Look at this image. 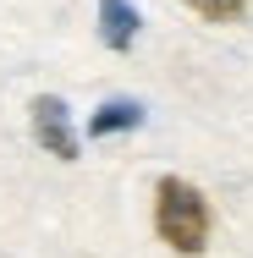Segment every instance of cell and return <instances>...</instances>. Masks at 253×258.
<instances>
[{
    "mask_svg": "<svg viewBox=\"0 0 253 258\" xmlns=\"http://www.w3.org/2000/svg\"><path fill=\"white\" fill-rule=\"evenodd\" d=\"M154 231H160V242L171 253H182V258H198L209 247V204H204V192L193 181L165 176L154 187Z\"/></svg>",
    "mask_w": 253,
    "mask_h": 258,
    "instance_id": "obj_1",
    "label": "cell"
},
{
    "mask_svg": "<svg viewBox=\"0 0 253 258\" xmlns=\"http://www.w3.org/2000/svg\"><path fill=\"white\" fill-rule=\"evenodd\" d=\"M28 115H33V138H39V149L55 159H77V132H72V121H66V104L55 99V94H39V99L28 104Z\"/></svg>",
    "mask_w": 253,
    "mask_h": 258,
    "instance_id": "obj_2",
    "label": "cell"
},
{
    "mask_svg": "<svg viewBox=\"0 0 253 258\" xmlns=\"http://www.w3.org/2000/svg\"><path fill=\"white\" fill-rule=\"evenodd\" d=\"M99 39L110 50H132L138 39V11L127 0H99Z\"/></svg>",
    "mask_w": 253,
    "mask_h": 258,
    "instance_id": "obj_3",
    "label": "cell"
},
{
    "mask_svg": "<svg viewBox=\"0 0 253 258\" xmlns=\"http://www.w3.org/2000/svg\"><path fill=\"white\" fill-rule=\"evenodd\" d=\"M143 121V104H132V99H110L94 110V121H88V132L94 138H110V132H132Z\"/></svg>",
    "mask_w": 253,
    "mask_h": 258,
    "instance_id": "obj_4",
    "label": "cell"
},
{
    "mask_svg": "<svg viewBox=\"0 0 253 258\" xmlns=\"http://www.w3.org/2000/svg\"><path fill=\"white\" fill-rule=\"evenodd\" d=\"M187 11H198L204 22H237L248 11V0H187Z\"/></svg>",
    "mask_w": 253,
    "mask_h": 258,
    "instance_id": "obj_5",
    "label": "cell"
}]
</instances>
